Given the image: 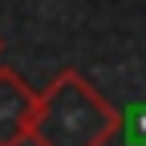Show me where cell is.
Segmentation results:
<instances>
[{"mask_svg":"<svg viewBox=\"0 0 146 146\" xmlns=\"http://www.w3.org/2000/svg\"><path fill=\"white\" fill-rule=\"evenodd\" d=\"M118 134H126L130 146H146V102H138L126 114H118Z\"/></svg>","mask_w":146,"mask_h":146,"instance_id":"obj_3","label":"cell"},{"mask_svg":"<svg viewBox=\"0 0 146 146\" xmlns=\"http://www.w3.org/2000/svg\"><path fill=\"white\" fill-rule=\"evenodd\" d=\"M118 134V110L110 106L85 73L61 69L41 94L29 126L33 146H106Z\"/></svg>","mask_w":146,"mask_h":146,"instance_id":"obj_1","label":"cell"},{"mask_svg":"<svg viewBox=\"0 0 146 146\" xmlns=\"http://www.w3.org/2000/svg\"><path fill=\"white\" fill-rule=\"evenodd\" d=\"M36 114V89L16 69L0 65V146H25Z\"/></svg>","mask_w":146,"mask_h":146,"instance_id":"obj_2","label":"cell"},{"mask_svg":"<svg viewBox=\"0 0 146 146\" xmlns=\"http://www.w3.org/2000/svg\"><path fill=\"white\" fill-rule=\"evenodd\" d=\"M0 49H4V41H0Z\"/></svg>","mask_w":146,"mask_h":146,"instance_id":"obj_4","label":"cell"}]
</instances>
